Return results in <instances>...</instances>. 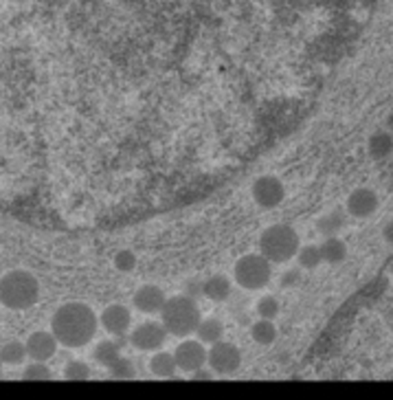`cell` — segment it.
Masks as SVG:
<instances>
[{
  "label": "cell",
  "instance_id": "obj_1",
  "mask_svg": "<svg viewBox=\"0 0 393 400\" xmlns=\"http://www.w3.org/2000/svg\"><path fill=\"white\" fill-rule=\"evenodd\" d=\"M99 319L90 306L81 301H68L53 312L51 333L64 348H83L95 339Z\"/></svg>",
  "mask_w": 393,
  "mask_h": 400
},
{
  "label": "cell",
  "instance_id": "obj_2",
  "mask_svg": "<svg viewBox=\"0 0 393 400\" xmlns=\"http://www.w3.org/2000/svg\"><path fill=\"white\" fill-rule=\"evenodd\" d=\"M40 297V284L29 271H9L0 280V301L9 310H29Z\"/></svg>",
  "mask_w": 393,
  "mask_h": 400
},
{
  "label": "cell",
  "instance_id": "obj_3",
  "mask_svg": "<svg viewBox=\"0 0 393 400\" xmlns=\"http://www.w3.org/2000/svg\"><path fill=\"white\" fill-rule=\"evenodd\" d=\"M161 314V321L167 328V333L185 339L195 333V328L202 321L198 303L189 295H176L165 301Z\"/></svg>",
  "mask_w": 393,
  "mask_h": 400
},
{
  "label": "cell",
  "instance_id": "obj_4",
  "mask_svg": "<svg viewBox=\"0 0 393 400\" xmlns=\"http://www.w3.org/2000/svg\"><path fill=\"white\" fill-rule=\"evenodd\" d=\"M299 251V236L290 225H273L259 238V253L273 264H284Z\"/></svg>",
  "mask_w": 393,
  "mask_h": 400
},
{
  "label": "cell",
  "instance_id": "obj_5",
  "mask_svg": "<svg viewBox=\"0 0 393 400\" xmlns=\"http://www.w3.org/2000/svg\"><path fill=\"white\" fill-rule=\"evenodd\" d=\"M273 278V262L262 253L242 255L233 266V280L244 291H262L271 284Z\"/></svg>",
  "mask_w": 393,
  "mask_h": 400
},
{
  "label": "cell",
  "instance_id": "obj_6",
  "mask_svg": "<svg viewBox=\"0 0 393 400\" xmlns=\"http://www.w3.org/2000/svg\"><path fill=\"white\" fill-rule=\"evenodd\" d=\"M207 365L211 367L216 374L229 376V374H233V371L240 369V365H242V352H240V348L235 346V343L218 341L207 352Z\"/></svg>",
  "mask_w": 393,
  "mask_h": 400
},
{
  "label": "cell",
  "instance_id": "obj_7",
  "mask_svg": "<svg viewBox=\"0 0 393 400\" xmlns=\"http://www.w3.org/2000/svg\"><path fill=\"white\" fill-rule=\"evenodd\" d=\"M250 196L259 209H275L286 198V185L277 176L266 174L255 178V183L250 185Z\"/></svg>",
  "mask_w": 393,
  "mask_h": 400
},
{
  "label": "cell",
  "instance_id": "obj_8",
  "mask_svg": "<svg viewBox=\"0 0 393 400\" xmlns=\"http://www.w3.org/2000/svg\"><path fill=\"white\" fill-rule=\"evenodd\" d=\"M167 335L170 333H167L163 321H143L130 333V343L138 352H157L163 348Z\"/></svg>",
  "mask_w": 393,
  "mask_h": 400
},
{
  "label": "cell",
  "instance_id": "obj_9",
  "mask_svg": "<svg viewBox=\"0 0 393 400\" xmlns=\"http://www.w3.org/2000/svg\"><path fill=\"white\" fill-rule=\"evenodd\" d=\"M207 346L200 341V339H187L180 341L176 350H174V358L178 363V369L180 371H187V374H191V371L200 369L207 365Z\"/></svg>",
  "mask_w": 393,
  "mask_h": 400
},
{
  "label": "cell",
  "instance_id": "obj_10",
  "mask_svg": "<svg viewBox=\"0 0 393 400\" xmlns=\"http://www.w3.org/2000/svg\"><path fill=\"white\" fill-rule=\"evenodd\" d=\"M99 323L104 326L108 335L121 339L128 335V330L132 326V312L128 310V306H123V303H110V306L102 312Z\"/></svg>",
  "mask_w": 393,
  "mask_h": 400
},
{
  "label": "cell",
  "instance_id": "obj_11",
  "mask_svg": "<svg viewBox=\"0 0 393 400\" xmlns=\"http://www.w3.org/2000/svg\"><path fill=\"white\" fill-rule=\"evenodd\" d=\"M24 346H26V356H29L31 361L47 363L49 358H53L55 352H58L60 341L55 339V335L49 333V330H38V333L29 335V339L24 341Z\"/></svg>",
  "mask_w": 393,
  "mask_h": 400
},
{
  "label": "cell",
  "instance_id": "obj_12",
  "mask_svg": "<svg viewBox=\"0 0 393 400\" xmlns=\"http://www.w3.org/2000/svg\"><path fill=\"white\" fill-rule=\"evenodd\" d=\"M165 293L163 288H159L157 284H145L141 288H136V293L132 295V303L138 312L145 314H159L165 306Z\"/></svg>",
  "mask_w": 393,
  "mask_h": 400
},
{
  "label": "cell",
  "instance_id": "obj_13",
  "mask_svg": "<svg viewBox=\"0 0 393 400\" xmlns=\"http://www.w3.org/2000/svg\"><path fill=\"white\" fill-rule=\"evenodd\" d=\"M378 205H380V200H378V194L374 189L358 187L347 198V214L354 218H369L376 214Z\"/></svg>",
  "mask_w": 393,
  "mask_h": 400
},
{
  "label": "cell",
  "instance_id": "obj_14",
  "mask_svg": "<svg viewBox=\"0 0 393 400\" xmlns=\"http://www.w3.org/2000/svg\"><path fill=\"white\" fill-rule=\"evenodd\" d=\"M150 371L157 378H174L178 371L174 352H163V350L154 352V356L150 358Z\"/></svg>",
  "mask_w": 393,
  "mask_h": 400
},
{
  "label": "cell",
  "instance_id": "obj_15",
  "mask_svg": "<svg viewBox=\"0 0 393 400\" xmlns=\"http://www.w3.org/2000/svg\"><path fill=\"white\" fill-rule=\"evenodd\" d=\"M202 295L209 301L224 303L231 297V280L224 278V275H214L207 282H202Z\"/></svg>",
  "mask_w": 393,
  "mask_h": 400
},
{
  "label": "cell",
  "instance_id": "obj_16",
  "mask_svg": "<svg viewBox=\"0 0 393 400\" xmlns=\"http://www.w3.org/2000/svg\"><path fill=\"white\" fill-rule=\"evenodd\" d=\"M321 257L323 262H328V264H343L347 257V244L341 238L330 236L321 244Z\"/></svg>",
  "mask_w": 393,
  "mask_h": 400
},
{
  "label": "cell",
  "instance_id": "obj_17",
  "mask_svg": "<svg viewBox=\"0 0 393 400\" xmlns=\"http://www.w3.org/2000/svg\"><path fill=\"white\" fill-rule=\"evenodd\" d=\"M367 152H369V157H371L374 161L387 159L391 152H393V136H391V132L380 130V132L371 134V136H369V143H367Z\"/></svg>",
  "mask_w": 393,
  "mask_h": 400
},
{
  "label": "cell",
  "instance_id": "obj_18",
  "mask_svg": "<svg viewBox=\"0 0 393 400\" xmlns=\"http://www.w3.org/2000/svg\"><path fill=\"white\" fill-rule=\"evenodd\" d=\"M195 335H198V339L204 343V346H214V343L222 341L224 326H222L220 319H216V317H209V319H202L198 323V328H195Z\"/></svg>",
  "mask_w": 393,
  "mask_h": 400
},
{
  "label": "cell",
  "instance_id": "obj_19",
  "mask_svg": "<svg viewBox=\"0 0 393 400\" xmlns=\"http://www.w3.org/2000/svg\"><path fill=\"white\" fill-rule=\"evenodd\" d=\"M250 339L257 343V346H273L277 341V326L273 319H259L250 326Z\"/></svg>",
  "mask_w": 393,
  "mask_h": 400
},
{
  "label": "cell",
  "instance_id": "obj_20",
  "mask_svg": "<svg viewBox=\"0 0 393 400\" xmlns=\"http://www.w3.org/2000/svg\"><path fill=\"white\" fill-rule=\"evenodd\" d=\"M345 227V216L341 211H330L326 216H321L319 218V223H316V231L321 233V236H339V231Z\"/></svg>",
  "mask_w": 393,
  "mask_h": 400
},
{
  "label": "cell",
  "instance_id": "obj_21",
  "mask_svg": "<svg viewBox=\"0 0 393 400\" xmlns=\"http://www.w3.org/2000/svg\"><path fill=\"white\" fill-rule=\"evenodd\" d=\"M26 358V346L22 341H7L0 346V361L5 365H20Z\"/></svg>",
  "mask_w": 393,
  "mask_h": 400
},
{
  "label": "cell",
  "instance_id": "obj_22",
  "mask_svg": "<svg viewBox=\"0 0 393 400\" xmlns=\"http://www.w3.org/2000/svg\"><path fill=\"white\" fill-rule=\"evenodd\" d=\"M297 262H299V266L305 269V271H312L316 269L323 257H321V246L316 244H305V246H299V251H297Z\"/></svg>",
  "mask_w": 393,
  "mask_h": 400
},
{
  "label": "cell",
  "instance_id": "obj_23",
  "mask_svg": "<svg viewBox=\"0 0 393 400\" xmlns=\"http://www.w3.org/2000/svg\"><path fill=\"white\" fill-rule=\"evenodd\" d=\"M93 356H95L97 363H102V365L108 367V365H112L121 356L119 354V343L117 341H102L99 346L95 348Z\"/></svg>",
  "mask_w": 393,
  "mask_h": 400
},
{
  "label": "cell",
  "instance_id": "obj_24",
  "mask_svg": "<svg viewBox=\"0 0 393 400\" xmlns=\"http://www.w3.org/2000/svg\"><path fill=\"white\" fill-rule=\"evenodd\" d=\"M255 312L259 314V319H273L279 314V301L273 295H264L255 303Z\"/></svg>",
  "mask_w": 393,
  "mask_h": 400
},
{
  "label": "cell",
  "instance_id": "obj_25",
  "mask_svg": "<svg viewBox=\"0 0 393 400\" xmlns=\"http://www.w3.org/2000/svg\"><path fill=\"white\" fill-rule=\"evenodd\" d=\"M90 376H93V371L83 361H68L64 367V378H68V381H88Z\"/></svg>",
  "mask_w": 393,
  "mask_h": 400
},
{
  "label": "cell",
  "instance_id": "obj_26",
  "mask_svg": "<svg viewBox=\"0 0 393 400\" xmlns=\"http://www.w3.org/2000/svg\"><path fill=\"white\" fill-rule=\"evenodd\" d=\"M112 264L119 273H132L136 269V255L128 249H121L115 253V259H112Z\"/></svg>",
  "mask_w": 393,
  "mask_h": 400
},
{
  "label": "cell",
  "instance_id": "obj_27",
  "mask_svg": "<svg viewBox=\"0 0 393 400\" xmlns=\"http://www.w3.org/2000/svg\"><path fill=\"white\" fill-rule=\"evenodd\" d=\"M51 376H53L51 369L42 361H33L31 365H26L24 371H22V378L24 381H49Z\"/></svg>",
  "mask_w": 393,
  "mask_h": 400
},
{
  "label": "cell",
  "instance_id": "obj_28",
  "mask_svg": "<svg viewBox=\"0 0 393 400\" xmlns=\"http://www.w3.org/2000/svg\"><path fill=\"white\" fill-rule=\"evenodd\" d=\"M108 369H110L112 378H132L134 376L132 361H128V358H121V356L112 365H108Z\"/></svg>",
  "mask_w": 393,
  "mask_h": 400
},
{
  "label": "cell",
  "instance_id": "obj_29",
  "mask_svg": "<svg viewBox=\"0 0 393 400\" xmlns=\"http://www.w3.org/2000/svg\"><path fill=\"white\" fill-rule=\"evenodd\" d=\"M301 280V271L299 269H290L282 275V280H279V284H282V288H290L294 284H299Z\"/></svg>",
  "mask_w": 393,
  "mask_h": 400
},
{
  "label": "cell",
  "instance_id": "obj_30",
  "mask_svg": "<svg viewBox=\"0 0 393 400\" xmlns=\"http://www.w3.org/2000/svg\"><path fill=\"white\" fill-rule=\"evenodd\" d=\"M214 376H216V371L214 369H204V367L191 371V378L193 381H207V378H214Z\"/></svg>",
  "mask_w": 393,
  "mask_h": 400
},
{
  "label": "cell",
  "instance_id": "obj_31",
  "mask_svg": "<svg viewBox=\"0 0 393 400\" xmlns=\"http://www.w3.org/2000/svg\"><path fill=\"white\" fill-rule=\"evenodd\" d=\"M189 297H195V295H202V284L200 282H189L187 284V293Z\"/></svg>",
  "mask_w": 393,
  "mask_h": 400
},
{
  "label": "cell",
  "instance_id": "obj_32",
  "mask_svg": "<svg viewBox=\"0 0 393 400\" xmlns=\"http://www.w3.org/2000/svg\"><path fill=\"white\" fill-rule=\"evenodd\" d=\"M383 238H385L387 244L393 246V220H389V223L385 225V229H383Z\"/></svg>",
  "mask_w": 393,
  "mask_h": 400
},
{
  "label": "cell",
  "instance_id": "obj_33",
  "mask_svg": "<svg viewBox=\"0 0 393 400\" xmlns=\"http://www.w3.org/2000/svg\"><path fill=\"white\" fill-rule=\"evenodd\" d=\"M387 126L393 130V110H391V113H389V117H387Z\"/></svg>",
  "mask_w": 393,
  "mask_h": 400
},
{
  "label": "cell",
  "instance_id": "obj_34",
  "mask_svg": "<svg viewBox=\"0 0 393 400\" xmlns=\"http://www.w3.org/2000/svg\"><path fill=\"white\" fill-rule=\"evenodd\" d=\"M0 306H3V301H0Z\"/></svg>",
  "mask_w": 393,
  "mask_h": 400
},
{
  "label": "cell",
  "instance_id": "obj_35",
  "mask_svg": "<svg viewBox=\"0 0 393 400\" xmlns=\"http://www.w3.org/2000/svg\"><path fill=\"white\" fill-rule=\"evenodd\" d=\"M0 365H3V361H0Z\"/></svg>",
  "mask_w": 393,
  "mask_h": 400
}]
</instances>
